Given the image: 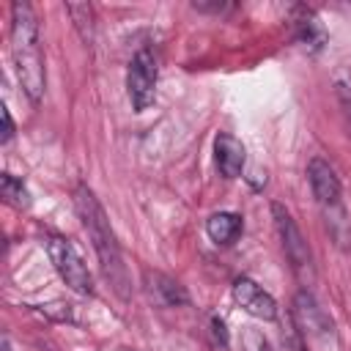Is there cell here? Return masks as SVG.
Returning <instances> with one entry per match:
<instances>
[{
  "mask_svg": "<svg viewBox=\"0 0 351 351\" xmlns=\"http://www.w3.org/2000/svg\"><path fill=\"white\" fill-rule=\"evenodd\" d=\"M11 58L25 96L33 104H38L44 96L47 77H44V58L38 44V19L33 5L25 0L11 3Z\"/></svg>",
  "mask_w": 351,
  "mask_h": 351,
  "instance_id": "cell-1",
  "label": "cell"
},
{
  "mask_svg": "<svg viewBox=\"0 0 351 351\" xmlns=\"http://www.w3.org/2000/svg\"><path fill=\"white\" fill-rule=\"evenodd\" d=\"M74 206H77V214L82 219V228L99 255V263L104 269V274L110 277V282L115 285V291L121 296H126V266H123V258H121V247H118V239H115V230L104 214V206L99 203V197L93 195V189L88 184H77L74 189Z\"/></svg>",
  "mask_w": 351,
  "mask_h": 351,
  "instance_id": "cell-2",
  "label": "cell"
},
{
  "mask_svg": "<svg viewBox=\"0 0 351 351\" xmlns=\"http://www.w3.org/2000/svg\"><path fill=\"white\" fill-rule=\"evenodd\" d=\"M291 318H293V329L299 332V337L304 340V346L310 351H335L337 348L335 321L307 288L296 291Z\"/></svg>",
  "mask_w": 351,
  "mask_h": 351,
  "instance_id": "cell-3",
  "label": "cell"
},
{
  "mask_svg": "<svg viewBox=\"0 0 351 351\" xmlns=\"http://www.w3.org/2000/svg\"><path fill=\"white\" fill-rule=\"evenodd\" d=\"M44 250H47L49 263L55 266L58 277H60L74 293H82V296H90V293H93V274L88 271L82 255L77 252V247H74L69 239L49 233V236L44 239Z\"/></svg>",
  "mask_w": 351,
  "mask_h": 351,
  "instance_id": "cell-4",
  "label": "cell"
},
{
  "mask_svg": "<svg viewBox=\"0 0 351 351\" xmlns=\"http://www.w3.org/2000/svg\"><path fill=\"white\" fill-rule=\"evenodd\" d=\"M271 217H274V228L280 233V244L285 250L291 269L296 271L299 280H310L313 277V252H310V244L302 236L296 219L291 217V211L282 203H271Z\"/></svg>",
  "mask_w": 351,
  "mask_h": 351,
  "instance_id": "cell-5",
  "label": "cell"
},
{
  "mask_svg": "<svg viewBox=\"0 0 351 351\" xmlns=\"http://www.w3.org/2000/svg\"><path fill=\"white\" fill-rule=\"evenodd\" d=\"M156 55L148 47H140L132 60H129V71H126V90H129V101L137 112L148 110L156 99Z\"/></svg>",
  "mask_w": 351,
  "mask_h": 351,
  "instance_id": "cell-6",
  "label": "cell"
},
{
  "mask_svg": "<svg viewBox=\"0 0 351 351\" xmlns=\"http://www.w3.org/2000/svg\"><path fill=\"white\" fill-rule=\"evenodd\" d=\"M230 291H233L236 304H239L241 310H247L250 315L263 318V321H274V318H277V302H274V296H271L269 291H263L255 280H250V277L241 274V277L233 280Z\"/></svg>",
  "mask_w": 351,
  "mask_h": 351,
  "instance_id": "cell-7",
  "label": "cell"
},
{
  "mask_svg": "<svg viewBox=\"0 0 351 351\" xmlns=\"http://www.w3.org/2000/svg\"><path fill=\"white\" fill-rule=\"evenodd\" d=\"M307 181H310V189H313V197L329 208V206H337L340 203V178L337 173L332 170V165L321 156H313L307 162Z\"/></svg>",
  "mask_w": 351,
  "mask_h": 351,
  "instance_id": "cell-8",
  "label": "cell"
},
{
  "mask_svg": "<svg viewBox=\"0 0 351 351\" xmlns=\"http://www.w3.org/2000/svg\"><path fill=\"white\" fill-rule=\"evenodd\" d=\"M244 162H247L244 143L236 134H230V132H219L214 137V165H217L219 176L239 178L241 170H244Z\"/></svg>",
  "mask_w": 351,
  "mask_h": 351,
  "instance_id": "cell-9",
  "label": "cell"
},
{
  "mask_svg": "<svg viewBox=\"0 0 351 351\" xmlns=\"http://www.w3.org/2000/svg\"><path fill=\"white\" fill-rule=\"evenodd\" d=\"M291 25H293L296 41L304 47L321 49V44L326 41V33H324V27H321V22L310 5H293L291 8Z\"/></svg>",
  "mask_w": 351,
  "mask_h": 351,
  "instance_id": "cell-10",
  "label": "cell"
},
{
  "mask_svg": "<svg viewBox=\"0 0 351 351\" xmlns=\"http://www.w3.org/2000/svg\"><path fill=\"white\" fill-rule=\"evenodd\" d=\"M145 282H148L151 296H154L159 304H165V307L189 304V293H186V288H184L178 280H173V277H167V274H162V271H145Z\"/></svg>",
  "mask_w": 351,
  "mask_h": 351,
  "instance_id": "cell-11",
  "label": "cell"
},
{
  "mask_svg": "<svg viewBox=\"0 0 351 351\" xmlns=\"http://www.w3.org/2000/svg\"><path fill=\"white\" fill-rule=\"evenodd\" d=\"M241 230H244V219H241L239 214H233V211H217V214H211V217L206 219V233H208V239H211L214 244H222V247L233 244V241L241 236Z\"/></svg>",
  "mask_w": 351,
  "mask_h": 351,
  "instance_id": "cell-12",
  "label": "cell"
},
{
  "mask_svg": "<svg viewBox=\"0 0 351 351\" xmlns=\"http://www.w3.org/2000/svg\"><path fill=\"white\" fill-rule=\"evenodd\" d=\"M66 14L71 16L80 38L85 44H93V36H96V14H93V5L90 3H66Z\"/></svg>",
  "mask_w": 351,
  "mask_h": 351,
  "instance_id": "cell-13",
  "label": "cell"
},
{
  "mask_svg": "<svg viewBox=\"0 0 351 351\" xmlns=\"http://www.w3.org/2000/svg\"><path fill=\"white\" fill-rule=\"evenodd\" d=\"M324 214H326V228L335 236V241L340 247H348V241H351V222H348V214H346L343 203L324 208Z\"/></svg>",
  "mask_w": 351,
  "mask_h": 351,
  "instance_id": "cell-14",
  "label": "cell"
},
{
  "mask_svg": "<svg viewBox=\"0 0 351 351\" xmlns=\"http://www.w3.org/2000/svg\"><path fill=\"white\" fill-rule=\"evenodd\" d=\"M332 85H335V96L340 101V110H343V118L351 129V63H343L337 66L335 77H332Z\"/></svg>",
  "mask_w": 351,
  "mask_h": 351,
  "instance_id": "cell-15",
  "label": "cell"
},
{
  "mask_svg": "<svg viewBox=\"0 0 351 351\" xmlns=\"http://www.w3.org/2000/svg\"><path fill=\"white\" fill-rule=\"evenodd\" d=\"M0 189H3V197H5L11 206H16V208H25V206L30 203V192H27V186L22 184V178H16V176H11V173H3V178H0Z\"/></svg>",
  "mask_w": 351,
  "mask_h": 351,
  "instance_id": "cell-16",
  "label": "cell"
},
{
  "mask_svg": "<svg viewBox=\"0 0 351 351\" xmlns=\"http://www.w3.org/2000/svg\"><path fill=\"white\" fill-rule=\"evenodd\" d=\"M241 348L244 351H274L269 337L261 329H255V326H244L241 329Z\"/></svg>",
  "mask_w": 351,
  "mask_h": 351,
  "instance_id": "cell-17",
  "label": "cell"
},
{
  "mask_svg": "<svg viewBox=\"0 0 351 351\" xmlns=\"http://www.w3.org/2000/svg\"><path fill=\"white\" fill-rule=\"evenodd\" d=\"M282 346H285V351H310V348L304 346V340L299 337V332H296V329L282 332Z\"/></svg>",
  "mask_w": 351,
  "mask_h": 351,
  "instance_id": "cell-18",
  "label": "cell"
},
{
  "mask_svg": "<svg viewBox=\"0 0 351 351\" xmlns=\"http://www.w3.org/2000/svg\"><path fill=\"white\" fill-rule=\"evenodd\" d=\"M0 115H3V143H8L14 137V121H11V112L5 104L0 107Z\"/></svg>",
  "mask_w": 351,
  "mask_h": 351,
  "instance_id": "cell-19",
  "label": "cell"
},
{
  "mask_svg": "<svg viewBox=\"0 0 351 351\" xmlns=\"http://www.w3.org/2000/svg\"><path fill=\"white\" fill-rule=\"evenodd\" d=\"M211 326H214V335L219 337V343H228V335H225V321L222 318H211Z\"/></svg>",
  "mask_w": 351,
  "mask_h": 351,
  "instance_id": "cell-20",
  "label": "cell"
},
{
  "mask_svg": "<svg viewBox=\"0 0 351 351\" xmlns=\"http://www.w3.org/2000/svg\"><path fill=\"white\" fill-rule=\"evenodd\" d=\"M195 8H197V11H217V14H219V11H225L228 5H225V3H195Z\"/></svg>",
  "mask_w": 351,
  "mask_h": 351,
  "instance_id": "cell-21",
  "label": "cell"
}]
</instances>
